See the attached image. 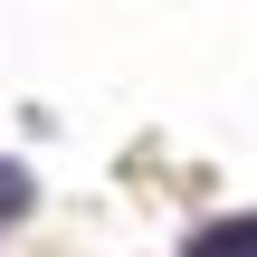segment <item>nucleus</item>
<instances>
[{"label":"nucleus","instance_id":"1","mask_svg":"<svg viewBox=\"0 0 257 257\" xmlns=\"http://www.w3.org/2000/svg\"><path fill=\"white\" fill-rule=\"evenodd\" d=\"M181 257H257V210H248V219H210V229H191Z\"/></svg>","mask_w":257,"mask_h":257},{"label":"nucleus","instance_id":"2","mask_svg":"<svg viewBox=\"0 0 257 257\" xmlns=\"http://www.w3.org/2000/svg\"><path fill=\"white\" fill-rule=\"evenodd\" d=\"M19 210H29V172H19V162H0V219H19Z\"/></svg>","mask_w":257,"mask_h":257}]
</instances>
